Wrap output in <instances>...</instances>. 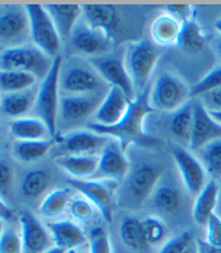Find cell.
Returning <instances> with one entry per match:
<instances>
[{
	"label": "cell",
	"mask_w": 221,
	"mask_h": 253,
	"mask_svg": "<svg viewBox=\"0 0 221 253\" xmlns=\"http://www.w3.org/2000/svg\"><path fill=\"white\" fill-rule=\"evenodd\" d=\"M153 109L154 108L151 106V102H150V93L148 90H144L131 103L128 112L117 126H105L93 123V124H88V128L103 137L118 140V143L123 147L131 143H135L144 147L153 146L156 140L150 138L144 132V120L150 112H153Z\"/></svg>",
	"instance_id": "cell-1"
},
{
	"label": "cell",
	"mask_w": 221,
	"mask_h": 253,
	"mask_svg": "<svg viewBox=\"0 0 221 253\" xmlns=\"http://www.w3.org/2000/svg\"><path fill=\"white\" fill-rule=\"evenodd\" d=\"M63 70V58L58 55L47 77L41 82L38 87V95L35 102V112L38 118L48 126L52 137H57V121L60 115V79Z\"/></svg>",
	"instance_id": "cell-2"
},
{
	"label": "cell",
	"mask_w": 221,
	"mask_h": 253,
	"mask_svg": "<svg viewBox=\"0 0 221 253\" xmlns=\"http://www.w3.org/2000/svg\"><path fill=\"white\" fill-rule=\"evenodd\" d=\"M1 70H22L40 79H45L54 60L35 45H15L1 52Z\"/></svg>",
	"instance_id": "cell-3"
},
{
	"label": "cell",
	"mask_w": 221,
	"mask_h": 253,
	"mask_svg": "<svg viewBox=\"0 0 221 253\" xmlns=\"http://www.w3.org/2000/svg\"><path fill=\"white\" fill-rule=\"evenodd\" d=\"M25 7L29 16L31 40L34 45L47 54L49 58L55 60L60 55L63 42L48 12L41 4H26Z\"/></svg>",
	"instance_id": "cell-4"
},
{
	"label": "cell",
	"mask_w": 221,
	"mask_h": 253,
	"mask_svg": "<svg viewBox=\"0 0 221 253\" xmlns=\"http://www.w3.org/2000/svg\"><path fill=\"white\" fill-rule=\"evenodd\" d=\"M191 96V89L172 73H163L156 79L150 102L154 109L160 111H177L180 109L185 101Z\"/></svg>",
	"instance_id": "cell-5"
},
{
	"label": "cell",
	"mask_w": 221,
	"mask_h": 253,
	"mask_svg": "<svg viewBox=\"0 0 221 253\" xmlns=\"http://www.w3.org/2000/svg\"><path fill=\"white\" fill-rule=\"evenodd\" d=\"M124 58L135 89H141L157 64L159 51L148 41H138L128 45Z\"/></svg>",
	"instance_id": "cell-6"
},
{
	"label": "cell",
	"mask_w": 221,
	"mask_h": 253,
	"mask_svg": "<svg viewBox=\"0 0 221 253\" xmlns=\"http://www.w3.org/2000/svg\"><path fill=\"white\" fill-rule=\"evenodd\" d=\"M60 89L64 95H96L103 93L105 80L88 64H72L67 70H61Z\"/></svg>",
	"instance_id": "cell-7"
},
{
	"label": "cell",
	"mask_w": 221,
	"mask_h": 253,
	"mask_svg": "<svg viewBox=\"0 0 221 253\" xmlns=\"http://www.w3.org/2000/svg\"><path fill=\"white\" fill-rule=\"evenodd\" d=\"M162 180V169L156 165L143 163L137 166L127 177L125 195L127 201L140 207L153 195L159 182Z\"/></svg>",
	"instance_id": "cell-8"
},
{
	"label": "cell",
	"mask_w": 221,
	"mask_h": 253,
	"mask_svg": "<svg viewBox=\"0 0 221 253\" xmlns=\"http://www.w3.org/2000/svg\"><path fill=\"white\" fill-rule=\"evenodd\" d=\"M90 66L99 73L106 83L111 84V87H118L128 96L131 102L135 101V86L133 83V79L130 76L125 58L118 55H100L90 58Z\"/></svg>",
	"instance_id": "cell-9"
},
{
	"label": "cell",
	"mask_w": 221,
	"mask_h": 253,
	"mask_svg": "<svg viewBox=\"0 0 221 253\" xmlns=\"http://www.w3.org/2000/svg\"><path fill=\"white\" fill-rule=\"evenodd\" d=\"M108 182L111 180L69 179V185L96 207V210L106 223H111L115 208V197H114V188Z\"/></svg>",
	"instance_id": "cell-10"
},
{
	"label": "cell",
	"mask_w": 221,
	"mask_h": 253,
	"mask_svg": "<svg viewBox=\"0 0 221 253\" xmlns=\"http://www.w3.org/2000/svg\"><path fill=\"white\" fill-rule=\"evenodd\" d=\"M111 138L92 129H77L63 138L55 149V157L61 156H96L102 153Z\"/></svg>",
	"instance_id": "cell-11"
},
{
	"label": "cell",
	"mask_w": 221,
	"mask_h": 253,
	"mask_svg": "<svg viewBox=\"0 0 221 253\" xmlns=\"http://www.w3.org/2000/svg\"><path fill=\"white\" fill-rule=\"evenodd\" d=\"M172 156L186 191L192 197H198L207 185V170L204 165L192 153L182 147H175L172 150Z\"/></svg>",
	"instance_id": "cell-12"
},
{
	"label": "cell",
	"mask_w": 221,
	"mask_h": 253,
	"mask_svg": "<svg viewBox=\"0 0 221 253\" xmlns=\"http://www.w3.org/2000/svg\"><path fill=\"white\" fill-rule=\"evenodd\" d=\"M106 93L96 95H63L60 102V117L67 124L83 123L95 115Z\"/></svg>",
	"instance_id": "cell-13"
},
{
	"label": "cell",
	"mask_w": 221,
	"mask_h": 253,
	"mask_svg": "<svg viewBox=\"0 0 221 253\" xmlns=\"http://www.w3.org/2000/svg\"><path fill=\"white\" fill-rule=\"evenodd\" d=\"M31 37L29 16L25 6H7L0 13V37L3 42L21 44ZM24 44V42H22Z\"/></svg>",
	"instance_id": "cell-14"
},
{
	"label": "cell",
	"mask_w": 221,
	"mask_h": 253,
	"mask_svg": "<svg viewBox=\"0 0 221 253\" xmlns=\"http://www.w3.org/2000/svg\"><path fill=\"white\" fill-rule=\"evenodd\" d=\"M21 236L24 242V249L28 253H44L51 248L52 236L48 228L31 212L22 211L19 214Z\"/></svg>",
	"instance_id": "cell-15"
},
{
	"label": "cell",
	"mask_w": 221,
	"mask_h": 253,
	"mask_svg": "<svg viewBox=\"0 0 221 253\" xmlns=\"http://www.w3.org/2000/svg\"><path fill=\"white\" fill-rule=\"evenodd\" d=\"M128 159L124 153V147L115 140H109L106 147L99 156L96 173L92 179L118 180L128 172Z\"/></svg>",
	"instance_id": "cell-16"
},
{
	"label": "cell",
	"mask_w": 221,
	"mask_h": 253,
	"mask_svg": "<svg viewBox=\"0 0 221 253\" xmlns=\"http://www.w3.org/2000/svg\"><path fill=\"white\" fill-rule=\"evenodd\" d=\"M221 138V126L213 120L208 109L197 101L194 103V126L189 147L192 150H202L207 144Z\"/></svg>",
	"instance_id": "cell-17"
},
{
	"label": "cell",
	"mask_w": 221,
	"mask_h": 253,
	"mask_svg": "<svg viewBox=\"0 0 221 253\" xmlns=\"http://www.w3.org/2000/svg\"><path fill=\"white\" fill-rule=\"evenodd\" d=\"M111 42H112V37L108 32L90 28L89 25L76 28L72 37L74 50L90 55L92 58L105 55V52L109 51Z\"/></svg>",
	"instance_id": "cell-18"
},
{
	"label": "cell",
	"mask_w": 221,
	"mask_h": 253,
	"mask_svg": "<svg viewBox=\"0 0 221 253\" xmlns=\"http://www.w3.org/2000/svg\"><path fill=\"white\" fill-rule=\"evenodd\" d=\"M133 102L118 87H109L98 108L95 117L96 124L105 126H117L128 112Z\"/></svg>",
	"instance_id": "cell-19"
},
{
	"label": "cell",
	"mask_w": 221,
	"mask_h": 253,
	"mask_svg": "<svg viewBox=\"0 0 221 253\" xmlns=\"http://www.w3.org/2000/svg\"><path fill=\"white\" fill-rule=\"evenodd\" d=\"M45 10L51 16L61 42L72 40L79 18L83 15V6L77 4H45Z\"/></svg>",
	"instance_id": "cell-20"
},
{
	"label": "cell",
	"mask_w": 221,
	"mask_h": 253,
	"mask_svg": "<svg viewBox=\"0 0 221 253\" xmlns=\"http://www.w3.org/2000/svg\"><path fill=\"white\" fill-rule=\"evenodd\" d=\"M54 245L63 249H74L86 243V234L79 224L69 220L61 221H49L47 223Z\"/></svg>",
	"instance_id": "cell-21"
},
{
	"label": "cell",
	"mask_w": 221,
	"mask_h": 253,
	"mask_svg": "<svg viewBox=\"0 0 221 253\" xmlns=\"http://www.w3.org/2000/svg\"><path fill=\"white\" fill-rule=\"evenodd\" d=\"M83 15L86 25L100 29L114 37V32L120 26V16L115 7L108 4H86L83 6Z\"/></svg>",
	"instance_id": "cell-22"
},
{
	"label": "cell",
	"mask_w": 221,
	"mask_h": 253,
	"mask_svg": "<svg viewBox=\"0 0 221 253\" xmlns=\"http://www.w3.org/2000/svg\"><path fill=\"white\" fill-rule=\"evenodd\" d=\"M219 195H220V185L213 179L205 185V188L201 191V194L198 195L194 203L192 217L198 226L205 227L211 215L216 214V208L220 200Z\"/></svg>",
	"instance_id": "cell-23"
},
{
	"label": "cell",
	"mask_w": 221,
	"mask_h": 253,
	"mask_svg": "<svg viewBox=\"0 0 221 253\" xmlns=\"http://www.w3.org/2000/svg\"><path fill=\"white\" fill-rule=\"evenodd\" d=\"M38 90L26 89L21 92H13V93H3L1 98V111L6 117L19 120L24 118L25 114H28L32 108H35Z\"/></svg>",
	"instance_id": "cell-24"
},
{
	"label": "cell",
	"mask_w": 221,
	"mask_h": 253,
	"mask_svg": "<svg viewBox=\"0 0 221 253\" xmlns=\"http://www.w3.org/2000/svg\"><path fill=\"white\" fill-rule=\"evenodd\" d=\"M9 131L18 141H35V140L52 138L48 126L40 118L24 117L19 120H13L9 124Z\"/></svg>",
	"instance_id": "cell-25"
},
{
	"label": "cell",
	"mask_w": 221,
	"mask_h": 253,
	"mask_svg": "<svg viewBox=\"0 0 221 253\" xmlns=\"http://www.w3.org/2000/svg\"><path fill=\"white\" fill-rule=\"evenodd\" d=\"M57 165L66 170L73 179L93 177L98 169L99 157L96 156H61L55 159Z\"/></svg>",
	"instance_id": "cell-26"
},
{
	"label": "cell",
	"mask_w": 221,
	"mask_h": 253,
	"mask_svg": "<svg viewBox=\"0 0 221 253\" xmlns=\"http://www.w3.org/2000/svg\"><path fill=\"white\" fill-rule=\"evenodd\" d=\"M182 31V24L175 19L172 15L163 13L157 16L151 25V38L156 44L166 47L177 44Z\"/></svg>",
	"instance_id": "cell-27"
},
{
	"label": "cell",
	"mask_w": 221,
	"mask_h": 253,
	"mask_svg": "<svg viewBox=\"0 0 221 253\" xmlns=\"http://www.w3.org/2000/svg\"><path fill=\"white\" fill-rule=\"evenodd\" d=\"M182 194L180 191L169 182H159L157 188L151 195V203L154 208L162 214H175L182 207Z\"/></svg>",
	"instance_id": "cell-28"
},
{
	"label": "cell",
	"mask_w": 221,
	"mask_h": 253,
	"mask_svg": "<svg viewBox=\"0 0 221 253\" xmlns=\"http://www.w3.org/2000/svg\"><path fill=\"white\" fill-rule=\"evenodd\" d=\"M57 144V137L48 140H35V141H16L13 144L12 154L18 162L32 163L44 157Z\"/></svg>",
	"instance_id": "cell-29"
},
{
	"label": "cell",
	"mask_w": 221,
	"mask_h": 253,
	"mask_svg": "<svg viewBox=\"0 0 221 253\" xmlns=\"http://www.w3.org/2000/svg\"><path fill=\"white\" fill-rule=\"evenodd\" d=\"M120 234H121L124 245L133 252L146 253L148 251L150 245L141 226V220H137L134 217L124 218L120 227Z\"/></svg>",
	"instance_id": "cell-30"
},
{
	"label": "cell",
	"mask_w": 221,
	"mask_h": 253,
	"mask_svg": "<svg viewBox=\"0 0 221 253\" xmlns=\"http://www.w3.org/2000/svg\"><path fill=\"white\" fill-rule=\"evenodd\" d=\"M192 126H194V103H185L180 109L175 112L171 120V132L179 141L189 144L192 135Z\"/></svg>",
	"instance_id": "cell-31"
},
{
	"label": "cell",
	"mask_w": 221,
	"mask_h": 253,
	"mask_svg": "<svg viewBox=\"0 0 221 253\" xmlns=\"http://www.w3.org/2000/svg\"><path fill=\"white\" fill-rule=\"evenodd\" d=\"M70 189H54L44 198V201L40 205V214L45 218H57L60 217L66 208H69V204L72 201Z\"/></svg>",
	"instance_id": "cell-32"
},
{
	"label": "cell",
	"mask_w": 221,
	"mask_h": 253,
	"mask_svg": "<svg viewBox=\"0 0 221 253\" xmlns=\"http://www.w3.org/2000/svg\"><path fill=\"white\" fill-rule=\"evenodd\" d=\"M37 82V77L32 73L22 70H1L0 86L3 93H13L26 89H32Z\"/></svg>",
	"instance_id": "cell-33"
},
{
	"label": "cell",
	"mask_w": 221,
	"mask_h": 253,
	"mask_svg": "<svg viewBox=\"0 0 221 253\" xmlns=\"http://www.w3.org/2000/svg\"><path fill=\"white\" fill-rule=\"evenodd\" d=\"M205 42H207V38L197 22L189 21L182 25V31H180L179 41H177V45L182 50L189 51V52L201 51L205 47Z\"/></svg>",
	"instance_id": "cell-34"
},
{
	"label": "cell",
	"mask_w": 221,
	"mask_h": 253,
	"mask_svg": "<svg viewBox=\"0 0 221 253\" xmlns=\"http://www.w3.org/2000/svg\"><path fill=\"white\" fill-rule=\"evenodd\" d=\"M49 173L43 169H34L25 175L22 185H21V192L25 198L34 200L38 198L48 186Z\"/></svg>",
	"instance_id": "cell-35"
},
{
	"label": "cell",
	"mask_w": 221,
	"mask_h": 253,
	"mask_svg": "<svg viewBox=\"0 0 221 253\" xmlns=\"http://www.w3.org/2000/svg\"><path fill=\"white\" fill-rule=\"evenodd\" d=\"M205 170L213 177L221 179V138L211 141L201 150Z\"/></svg>",
	"instance_id": "cell-36"
},
{
	"label": "cell",
	"mask_w": 221,
	"mask_h": 253,
	"mask_svg": "<svg viewBox=\"0 0 221 253\" xmlns=\"http://www.w3.org/2000/svg\"><path fill=\"white\" fill-rule=\"evenodd\" d=\"M141 226L144 230L146 239H147L150 246H157L162 245L166 240L168 236V227L166 224L154 215H148L146 218L141 220Z\"/></svg>",
	"instance_id": "cell-37"
},
{
	"label": "cell",
	"mask_w": 221,
	"mask_h": 253,
	"mask_svg": "<svg viewBox=\"0 0 221 253\" xmlns=\"http://www.w3.org/2000/svg\"><path fill=\"white\" fill-rule=\"evenodd\" d=\"M96 207L90 203L88 198L82 197H74L69 204V212L76 221L79 223H89L95 217Z\"/></svg>",
	"instance_id": "cell-38"
},
{
	"label": "cell",
	"mask_w": 221,
	"mask_h": 253,
	"mask_svg": "<svg viewBox=\"0 0 221 253\" xmlns=\"http://www.w3.org/2000/svg\"><path fill=\"white\" fill-rule=\"evenodd\" d=\"M221 86V67H216L208 75L202 77L197 84L191 89V98H201L202 95L217 89Z\"/></svg>",
	"instance_id": "cell-39"
},
{
	"label": "cell",
	"mask_w": 221,
	"mask_h": 253,
	"mask_svg": "<svg viewBox=\"0 0 221 253\" xmlns=\"http://www.w3.org/2000/svg\"><path fill=\"white\" fill-rule=\"evenodd\" d=\"M24 242L22 236L9 228L1 233L0 237V253H22L24 252Z\"/></svg>",
	"instance_id": "cell-40"
},
{
	"label": "cell",
	"mask_w": 221,
	"mask_h": 253,
	"mask_svg": "<svg viewBox=\"0 0 221 253\" xmlns=\"http://www.w3.org/2000/svg\"><path fill=\"white\" fill-rule=\"evenodd\" d=\"M205 243L213 248H221V217L216 212L205 226Z\"/></svg>",
	"instance_id": "cell-41"
},
{
	"label": "cell",
	"mask_w": 221,
	"mask_h": 253,
	"mask_svg": "<svg viewBox=\"0 0 221 253\" xmlns=\"http://www.w3.org/2000/svg\"><path fill=\"white\" fill-rule=\"evenodd\" d=\"M90 253H112L109 236L103 228H95L90 234Z\"/></svg>",
	"instance_id": "cell-42"
},
{
	"label": "cell",
	"mask_w": 221,
	"mask_h": 253,
	"mask_svg": "<svg viewBox=\"0 0 221 253\" xmlns=\"http://www.w3.org/2000/svg\"><path fill=\"white\" fill-rule=\"evenodd\" d=\"M192 240L194 239H192V236H191L189 231L180 233L179 236H176V237H173L171 240H168L162 246V249L159 251V253H182Z\"/></svg>",
	"instance_id": "cell-43"
},
{
	"label": "cell",
	"mask_w": 221,
	"mask_h": 253,
	"mask_svg": "<svg viewBox=\"0 0 221 253\" xmlns=\"http://www.w3.org/2000/svg\"><path fill=\"white\" fill-rule=\"evenodd\" d=\"M166 10L182 25L192 21V16H194V10L189 4H169V6H166Z\"/></svg>",
	"instance_id": "cell-44"
},
{
	"label": "cell",
	"mask_w": 221,
	"mask_h": 253,
	"mask_svg": "<svg viewBox=\"0 0 221 253\" xmlns=\"http://www.w3.org/2000/svg\"><path fill=\"white\" fill-rule=\"evenodd\" d=\"M13 180H15V175H13L12 166L6 160H1V163H0V189H1L3 195H6L12 189Z\"/></svg>",
	"instance_id": "cell-45"
},
{
	"label": "cell",
	"mask_w": 221,
	"mask_h": 253,
	"mask_svg": "<svg viewBox=\"0 0 221 253\" xmlns=\"http://www.w3.org/2000/svg\"><path fill=\"white\" fill-rule=\"evenodd\" d=\"M202 105L208 109V111H221V86L202 95Z\"/></svg>",
	"instance_id": "cell-46"
},
{
	"label": "cell",
	"mask_w": 221,
	"mask_h": 253,
	"mask_svg": "<svg viewBox=\"0 0 221 253\" xmlns=\"http://www.w3.org/2000/svg\"><path fill=\"white\" fill-rule=\"evenodd\" d=\"M1 217L3 220H9V221L15 220V211L10 210V207H7L4 201H1Z\"/></svg>",
	"instance_id": "cell-47"
},
{
	"label": "cell",
	"mask_w": 221,
	"mask_h": 253,
	"mask_svg": "<svg viewBox=\"0 0 221 253\" xmlns=\"http://www.w3.org/2000/svg\"><path fill=\"white\" fill-rule=\"evenodd\" d=\"M199 253H221V248H213L207 243H199Z\"/></svg>",
	"instance_id": "cell-48"
},
{
	"label": "cell",
	"mask_w": 221,
	"mask_h": 253,
	"mask_svg": "<svg viewBox=\"0 0 221 253\" xmlns=\"http://www.w3.org/2000/svg\"><path fill=\"white\" fill-rule=\"evenodd\" d=\"M182 253H199V243L195 242V240H192Z\"/></svg>",
	"instance_id": "cell-49"
},
{
	"label": "cell",
	"mask_w": 221,
	"mask_h": 253,
	"mask_svg": "<svg viewBox=\"0 0 221 253\" xmlns=\"http://www.w3.org/2000/svg\"><path fill=\"white\" fill-rule=\"evenodd\" d=\"M208 112H210V115L213 117V120L217 121L221 126V111H208Z\"/></svg>",
	"instance_id": "cell-50"
},
{
	"label": "cell",
	"mask_w": 221,
	"mask_h": 253,
	"mask_svg": "<svg viewBox=\"0 0 221 253\" xmlns=\"http://www.w3.org/2000/svg\"><path fill=\"white\" fill-rule=\"evenodd\" d=\"M44 253H66V249H63V248H58V246H51L49 249H47Z\"/></svg>",
	"instance_id": "cell-51"
},
{
	"label": "cell",
	"mask_w": 221,
	"mask_h": 253,
	"mask_svg": "<svg viewBox=\"0 0 221 253\" xmlns=\"http://www.w3.org/2000/svg\"><path fill=\"white\" fill-rule=\"evenodd\" d=\"M216 29L219 31V34H221V19H220V21H217V22H216Z\"/></svg>",
	"instance_id": "cell-52"
},
{
	"label": "cell",
	"mask_w": 221,
	"mask_h": 253,
	"mask_svg": "<svg viewBox=\"0 0 221 253\" xmlns=\"http://www.w3.org/2000/svg\"><path fill=\"white\" fill-rule=\"evenodd\" d=\"M219 51H220V57H221V41H220V44H219Z\"/></svg>",
	"instance_id": "cell-53"
},
{
	"label": "cell",
	"mask_w": 221,
	"mask_h": 253,
	"mask_svg": "<svg viewBox=\"0 0 221 253\" xmlns=\"http://www.w3.org/2000/svg\"><path fill=\"white\" fill-rule=\"evenodd\" d=\"M73 253H88V252H80V251H76V252H73Z\"/></svg>",
	"instance_id": "cell-54"
},
{
	"label": "cell",
	"mask_w": 221,
	"mask_h": 253,
	"mask_svg": "<svg viewBox=\"0 0 221 253\" xmlns=\"http://www.w3.org/2000/svg\"><path fill=\"white\" fill-rule=\"evenodd\" d=\"M220 205H221V201H220ZM219 215H220V217H221V210H220V214H219Z\"/></svg>",
	"instance_id": "cell-55"
},
{
	"label": "cell",
	"mask_w": 221,
	"mask_h": 253,
	"mask_svg": "<svg viewBox=\"0 0 221 253\" xmlns=\"http://www.w3.org/2000/svg\"><path fill=\"white\" fill-rule=\"evenodd\" d=\"M220 188H221V179H220Z\"/></svg>",
	"instance_id": "cell-56"
}]
</instances>
